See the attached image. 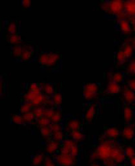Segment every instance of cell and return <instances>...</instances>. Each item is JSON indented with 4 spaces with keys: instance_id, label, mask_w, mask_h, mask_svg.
Here are the masks:
<instances>
[{
    "instance_id": "5",
    "label": "cell",
    "mask_w": 135,
    "mask_h": 166,
    "mask_svg": "<svg viewBox=\"0 0 135 166\" xmlns=\"http://www.w3.org/2000/svg\"><path fill=\"white\" fill-rule=\"evenodd\" d=\"M56 161L63 166H72L74 164V157L70 155H58L55 157Z\"/></svg>"
},
{
    "instance_id": "13",
    "label": "cell",
    "mask_w": 135,
    "mask_h": 166,
    "mask_svg": "<svg viewBox=\"0 0 135 166\" xmlns=\"http://www.w3.org/2000/svg\"><path fill=\"white\" fill-rule=\"evenodd\" d=\"M119 135V131L116 128H110L105 132V136L109 138H117Z\"/></svg>"
},
{
    "instance_id": "6",
    "label": "cell",
    "mask_w": 135,
    "mask_h": 166,
    "mask_svg": "<svg viewBox=\"0 0 135 166\" xmlns=\"http://www.w3.org/2000/svg\"><path fill=\"white\" fill-rule=\"evenodd\" d=\"M108 80H109V82H108L105 93L107 94H117L120 93L121 89L118 84L110 79H108Z\"/></svg>"
},
{
    "instance_id": "33",
    "label": "cell",
    "mask_w": 135,
    "mask_h": 166,
    "mask_svg": "<svg viewBox=\"0 0 135 166\" xmlns=\"http://www.w3.org/2000/svg\"><path fill=\"white\" fill-rule=\"evenodd\" d=\"M125 154L128 157H129L130 159L135 157V151L134 149L131 147V146H128V147L126 148V150H125Z\"/></svg>"
},
{
    "instance_id": "27",
    "label": "cell",
    "mask_w": 135,
    "mask_h": 166,
    "mask_svg": "<svg viewBox=\"0 0 135 166\" xmlns=\"http://www.w3.org/2000/svg\"><path fill=\"white\" fill-rule=\"evenodd\" d=\"M22 118L24 119L25 122H31L34 120V118H35V116L33 112H29L24 113V114H23Z\"/></svg>"
},
{
    "instance_id": "9",
    "label": "cell",
    "mask_w": 135,
    "mask_h": 166,
    "mask_svg": "<svg viewBox=\"0 0 135 166\" xmlns=\"http://www.w3.org/2000/svg\"><path fill=\"white\" fill-rule=\"evenodd\" d=\"M123 49L124 53L125 56H126V59H129V58L132 56L133 55V45L131 44V40L130 39H128L124 42L122 46Z\"/></svg>"
},
{
    "instance_id": "23",
    "label": "cell",
    "mask_w": 135,
    "mask_h": 166,
    "mask_svg": "<svg viewBox=\"0 0 135 166\" xmlns=\"http://www.w3.org/2000/svg\"><path fill=\"white\" fill-rule=\"evenodd\" d=\"M8 40L10 43L17 45L21 42V36L17 35L16 34L15 35H9Z\"/></svg>"
},
{
    "instance_id": "21",
    "label": "cell",
    "mask_w": 135,
    "mask_h": 166,
    "mask_svg": "<svg viewBox=\"0 0 135 166\" xmlns=\"http://www.w3.org/2000/svg\"><path fill=\"white\" fill-rule=\"evenodd\" d=\"M38 124L40 126V127L43 126H49L51 124V120L47 117L43 116L41 118L38 119L37 120Z\"/></svg>"
},
{
    "instance_id": "39",
    "label": "cell",
    "mask_w": 135,
    "mask_h": 166,
    "mask_svg": "<svg viewBox=\"0 0 135 166\" xmlns=\"http://www.w3.org/2000/svg\"><path fill=\"white\" fill-rule=\"evenodd\" d=\"M53 101H54V103L55 104V105H60V104L62 103V97L61 94L60 93L55 94Z\"/></svg>"
},
{
    "instance_id": "1",
    "label": "cell",
    "mask_w": 135,
    "mask_h": 166,
    "mask_svg": "<svg viewBox=\"0 0 135 166\" xmlns=\"http://www.w3.org/2000/svg\"><path fill=\"white\" fill-rule=\"evenodd\" d=\"M113 141H106L101 143L98 146V147L95 151L93 154L92 155V157L93 159H99L101 160L105 161V164L108 166L112 165L114 161L111 159V152L114 146L116 145Z\"/></svg>"
},
{
    "instance_id": "18",
    "label": "cell",
    "mask_w": 135,
    "mask_h": 166,
    "mask_svg": "<svg viewBox=\"0 0 135 166\" xmlns=\"http://www.w3.org/2000/svg\"><path fill=\"white\" fill-rule=\"evenodd\" d=\"M46 99H46V97L43 95V94L40 93L39 95H38L37 97H36V98L33 101H32L31 103L32 104V105L37 107L40 105L41 103L45 102Z\"/></svg>"
},
{
    "instance_id": "51",
    "label": "cell",
    "mask_w": 135,
    "mask_h": 166,
    "mask_svg": "<svg viewBox=\"0 0 135 166\" xmlns=\"http://www.w3.org/2000/svg\"><path fill=\"white\" fill-rule=\"evenodd\" d=\"M133 28H134V31H135V24H133Z\"/></svg>"
},
{
    "instance_id": "36",
    "label": "cell",
    "mask_w": 135,
    "mask_h": 166,
    "mask_svg": "<svg viewBox=\"0 0 135 166\" xmlns=\"http://www.w3.org/2000/svg\"><path fill=\"white\" fill-rule=\"evenodd\" d=\"M64 137V134L62 131H59V132H55L53 133V138H54V141H60L61 140H62Z\"/></svg>"
},
{
    "instance_id": "17",
    "label": "cell",
    "mask_w": 135,
    "mask_h": 166,
    "mask_svg": "<svg viewBox=\"0 0 135 166\" xmlns=\"http://www.w3.org/2000/svg\"><path fill=\"white\" fill-rule=\"evenodd\" d=\"M108 79L112 80L114 82L117 83L121 82L122 80L123 76L122 74L120 72H116V73H110L108 74Z\"/></svg>"
},
{
    "instance_id": "4",
    "label": "cell",
    "mask_w": 135,
    "mask_h": 166,
    "mask_svg": "<svg viewBox=\"0 0 135 166\" xmlns=\"http://www.w3.org/2000/svg\"><path fill=\"white\" fill-rule=\"evenodd\" d=\"M98 87L95 83H88L84 87L83 96L86 99L91 100L96 97Z\"/></svg>"
},
{
    "instance_id": "10",
    "label": "cell",
    "mask_w": 135,
    "mask_h": 166,
    "mask_svg": "<svg viewBox=\"0 0 135 166\" xmlns=\"http://www.w3.org/2000/svg\"><path fill=\"white\" fill-rule=\"evenodd\" d=\"M122 135L125 138L128 140L133 138L134 135V125L131 124L125 127L122 132Z\"/></svg>"
},
{
    "instance_id": "14",
    "label": "cell",
    "mask_w": 135,
    "mask_h": 166,
    "mask_svg": "<svg viewBox=\"0 0 135 166\" xmlns=\"http://www.w3.org/2000/svg\"><path fill=\"white\" fill-rule=\"evenodd\" d=\"M59 146V143L58 141H51L49 142L47 145V148H46V150L49 153H53L55 151L57 150Z\"/></svg>"
},
{
    "instance_id": "52",
    "label": "cell",
    "mask_w": 135,
    "mask_h": 166,
    "mask_svg": "<svg viewBox=\"0 0 135 166\" xmlns=\"http://www.w3.org/2000/svg\"><path fill=\"white\" fill-rule=\"evenodd\" d=\"M91 166H99V165H97V164H94V165H92Z\"/></svg>"
},
{
    "instance_id": "7",
    "label": "cell",
    "mask_w": 135,
    "mask_h": 166,
    "mask_svg": "<svg viewBox=\"0 0 135 166\" xmlns=\"http://www.w3.org/2000/svg\"><path fill=\"white\" fill-rule=\"evenodd\" d=\"M117 21L120 25L122 32L125 35H130L132 32L130 26L126 19L125 18H117Z\"/></svg>"
},
{
    "instance_id": "35",
    "label": "cell",
    "mask_w": 135,
    "mask_h": 166,
    "mask_svg": "<svg viewBox=\"0 0 135 166\" xmlns=\"http://www.w3.org/2000/svg\"><path fill=\"white\" fill-rule=\"evenodd\" d=\"M49 61V54L44 53L42 54L40 57H39V62H40L42 65H47L48 64Z\"/></svg>"
},
{
    "instance_id": "45",
    "label": "cell",
    "mask_w": 135,
    "mask_h": 166,
    "mask_svg": "<svg viewBox=\"0 0 135 166\" xmlns=\"http://www.w3.org/2000/svg\"><path fill=\"white\" fill-rule=\"evenodd\" d=\"M128 85L130 89H131L133 91H135V79H132V80H128Z\"/></svg>"
},
{
    "instance_id": "2",
    "label": "cell",
    "mask_w": 135,
    "mask_h": 166,
    "mask_svg": "<svg viewBox=\"0 0 135 166\" xmlns=\"http://www.w3.org/2000/svg\"><path fill=\"white\" fill-rule=\"evenodd\" d=\"M124 2L120 0L106 1L101 4V9L107 13L117 16V18H122L124 16Z\"/></svg>"
},
{
    "instance_id": "25",
    "label": "cell",
    "mask_w": 135,
    "mask_h": 166,
    "mask_svg": "<svg viewBox=\"0 0 135 166\" xmlns=\"http://www.w3.org/2000/svg\"><path fill=\"white\" fill-rule=\"evenodd\" d=\"M44 112H45V109H43V107H40V106H37V107H35V109L33 110L34 114L37 119L41 118V117L44 116Z\"/></svg>"
},
{
    "instance_id": "49",
    "label": "cell",
    "mask_w": 135,
    "mask_h": 166,
    "mask_svg": "<svg viewBox=\"0 0 135 166\" xmlns=\"http://www.w3.org/2000/svg\"><path fill=\"white\" fill-rule=\"evenodd\" d=\"M130 162L131 166H135V157H133L130 159Z\"/></svg>"
},
{
    "instance_id": "20",
    "label": "cell",
    "mask_w": 135,
    "mask_h": 166,
    "mask_svg": "<svg viewBox=\"0 0 135 166\" xmlns=\"http://www.w3.org/2000/svg\"><path fill=\"white\" fill-rule=\"evenodd\" d=\"M59 57H60V56H59L58 54L54 53H49L47 66H54V65L56 63V61L59 60Z\"/></svg>"
},
{
    "instance_id": "43",
    "label": "cell",
    "mask_w": 135,
    "mask_h": 166,
    "mask_svg": "<svg viewBox=\"0 0 135 166\" xmlns=\"http://www.w3.org/2000/svg\"><path fill=\"white\" fill-rule=\"evenodd\" d=\"M55 113V111L52 109H45V112H44V116L47 117V118L51 119L53 116L54 115V113Z\"/></svg>"
},
{
    "instance_id": "26",
    "label": "cell",
    "mask_w": 135,
    "mask_h": 166,
    "mask_svg": "<svg viewBox=\"0 0 135 166\" xmlns=\"http://www.w3.org/2000/svg\"><path fill=\"white\" fill-rule=\"evenodd\" d=\"M40 131L42 136L45 138H48L51 134V131L49 126H43L40 128Z\"/></svg>"
},
{
    "instance_id": "37",
    "label": "cell",
    "mask_w": 135,
    "mask_h": 166,
    "mask_svg": "<svg viewBox=\"0 0 135 166\" xmlns=\"http://www.w3.org/2000/svg\"><path fill=\"white\" fill-rule=\"evenodd\" d=\"M49 128L51 129V131L53 133L55 132L61 131V129H62L60 126L59 125L58 123H51V124L49 126Z\"/></svg>"
},
{
    "instance_id": "42",
    "label": "cell",
    "mask_w": 135,
    "mask_h": 166,
    "mask_svg": "<svg viewBox=\"0 0 135 166\" xmlns=\"http://www.w3.org/2000/svg\"><path fill=\"white\" fill-rule=\"evenodd\" d=\"M78 146H77V145L75 143V144L72 146L70 149V155L72 156V157L75 158L78 155Z\"/></svg>"
},
{
    "instance_id": "29",
    "label": "cell",
    "mask_w": 135,
    "mask_h": 166,
    "mask_svg": "<svg viewBox=\"0 0 135 166\" xmlns=\"http://www.w3.org/2000/svg\"><path fill=\"white\" fill-rule=\"evenodd\" d=\"M43 160V154H38L32 159V164L34 165H39L41 164Z\"/></svg>"
},
{
    "instance_id": "28",
    "label": "cell",
    "mask_w": 135,
    "mask_h": 166,
    "mask_svg": "<svg viewBox=\"0 0 135 166\" xmlns=\"http://www.w3.org/2000/svg\"><path fill=\"white\" fill-rule=\"evenodd\" d=\"M32 106V104L31 102H26L24 104L21 106V112L22 114H24V113L29 112L31 110V107Z\"/></svg>"
},
{
    "instance_id": "16",
    "label": "cell",
    "mask_w": 135,
    "mask_h": 166,
    "mask_svg": "<svg viewBox=\"0 0 135 166\" xmlns=\"http://www.w3.org/2000/svg\"><path fill=\"white\" fill-rule=\"evenodd\" d=\"M133 111L129 107H126L124 109V120L126 122L128 123L131 121L132 118H133Z\"/></svg>"
},
{
    "instance_id": "41",
    "label": "cell",
    "mask_w": 135,
    "mask_h": 166,
    "mask_svg": "<svg viewBox=\"0 0 135 166\" xmlns=\"http://www.w3.org/2000/svg\"><path fill=\"white\" fill-rule=\"evenodd\" d=\"M125 157H126V154L123 151H122L118 155V157L115 159V162L116 164H120V163L123 162L125 159Z\"/></svg>"
},
{
    "instance_id": "19",
    "label": "cell",
    "mask_w": 135,
    "mask_h": 166,
    "mask_svg": "<svg viewBox=\"0 0 135 166\" xmlns=\"http://www.w3.org/2000/svg\"><path fill=\"white\" fill-rule=\"evenodd\" d=\"M70 135L72 136V138L77 141H83V140H84V135L83 134V133H81L78 131H71Z\"/></svg>"
},
{
    "instance_id": "8",
    "label": "cell",
    "mask_w": 135,
    "mask_h": 166,
    "mask_svg": "<svg viewBox=\"0 0 135 166\" xmlns=\"http://www.w3.org/2000/svg\"><path fill=\"white\" fill-rule=\"evenodd\" d=\"M123 97L124 100L128 103H134L135 101V94L133 90L125 86L123 89Z\"/></svg>"
},
{
    "instance_id": "11",
    "label": "cell",
    "mask_w": 135,
    "mask_h": 166,
    "mask_svg": "<svg viewBox=\"0 0 135 166\" xmlns=\"http://www.w3.org/2000/svg\"><path fill=\"white\" fill-rule=\"evenodd\" d=\"M32 53V48L30 46H26L23 47L22 54L21 55L22 60H28L31 57Z\"/></svg>"
},
{
    "instance_id": "3",
    "label": "cell",
    "mask_w": 135,
    "mask_h": 166,
    "mask_svg": "<svg viewBox=\"0 0 135 166\" xmlns=\"http://www.w3.org/2000/svg\"><path fill=\"white\" fill-rule=\"evenodd\" d=\"M125 18L132 24H135V0H128L124 2V16Z\"/></svg>"
},
{
    "instance_id": "50",
    "label": "cell",
    "mask_w": 135,
    "mask_h": 166,
    "mask_svg": "<svg viewBox=\"0 0 135 166\" xmlns=\"http://www.w3.org/2000/svg\"><path fill=\"white\" fill-rule=\"evenodd\" d=\"M130 40H131V44H132V45H133V47L134 50H135V37Z\"/></svg>"
},
{
    "instance_id": "30",
    "label": "cell",
    "mask_w": 135,
    "mask_h": 166,
    "mask_svg": "<svg viewBox=\"0 0 135 166\" xmlns=\"http://www.w3.org/2000/svg\"><path fill=\"white\" fill-rule=\"evenodd\" d=\"M23 51V47L21 45H16V46L13 49V55L15 57L21 56Z\"/></svg>"
},
{
    "instance_id": "38",
    "label": "cell",
    "mask_w": 135,
    "mask_h": 166,
    "mask_svg": "<svg viewBox=\"0 0 135 166\" xmlns=\"http://www.w3.org/2000/svg\"><path fill=\"white\" fill-rule=\"evenodd\" d=\"M61 117L62 116H61L60 112H59V111H57V112H55L54 115L53 116V117L51 118V122L52 123H58L61 120Z\"/></svg>"
},
{
    "instance_id": "32",
    "label": "cell",
    "mask_w": 135,
    "mask_h": 166,
    "mask_svg": "<svg viewBox=\"0 0 135 166\" xmlns=\"http://www.w3.org/2000/svg\"><path fill=\"white\" fill-rule=\"evenodd\" d=\"M43 90L46 94H47V95H53V94H54V88H53V87L49 84H44Z\"/></svg>"
},
{
    "instance_id": "44",
    "label": "cell",
    "mask_w": 135,
    "mask_h": 166,
    "mask_svg": "<svg viewBox=\"0 0 135 166\" xmlns=\"http://www.w3.org/2000/svg\"><path fill=\"white\" fill-rule=\"evenodd\" d=\"M60 153H61V154H62V155H70V149H69L68 147H66V146H64L61 149Z\"/></svg>"
},
{
    "instance_id": "46",
    "label": "cell",
    "mask_w": 135,
    "mask_h": 166,
    "mask_svg": "<svg viewBox=\"0 0 135 166\" xmlns=\"http://www.w3.org/2000/svg\"><path fill=\"white\" fill-rule=\"evenodd\" d=\"M75 144V142H74L71 140H66L64 142V146H66V147H68L69 149H71L72 146Z\"/></svg>"
},
{
    "instance_id": "47",
    "label": "cell",
    "mask_w": 135,
    "mask_h": 166,
    "mask_svg": "<svg viewBox=\"0 0 135 166\" xmlns=\"http://www.w3.org/2000/svg\"><path fill=\"white\" fill-rule=\"evenodd\" d=\"M45 166H55L54 162L49 157H46L45 160Z\"/></svg>"
},
{
    "instance_id": "12",
    "label": "cell",
    "mask_w": 135,
    "mask_h": 166,
    "mask_svg": "<svg viewBox=\"0 0 135 166\" xmlns=\"http://www.w3.org/2000/svg\"><path fill=\"white\" fill-rule=\"evenodd\" d=\"M126 57L125 56L124 51L122 47L120 48V50L118 51V54H117V62H118V66H120L122 65H123L126 61Z\"/></svg>"
},
{
    "instance_id": "15",
    "label": "cell",
    "mask_w": 135,
    "mask_h": 166,
    "mask_svg": "<svg viewBox=\"0 0 135 166\" xmlns=\"http://www.w3.org/2000/svg\"><path fill=\"white\" fill-rule=\"evenodd\" d=\"M95 107H96V105H95V104H93V105H91V107L87 110L85 118H86L88 122H91L93 118L94 115L95 113V108H96Z\"/></svg>"
},
{
    "instance_id": "34",
    "label": "cell",
    "mask_w": 135,
    "mask_h": 166,
    "mask_svg": "<svg viewBox=\"0 0 135 166\" xmlns=\"http://www.w3.org/2000/svg\"><path fill=\"white\" fill-rule=\"evenodd\" d=\"M12 120L16 124H23L24 123V120L22 116L18 115H14L12 116Z\"/></svg>"
},
{
    "instance_id": "31",
    "label": "cell",
    "mask_w": 135,
    "mask_h": 166,
    "mask_svg": "<svg viewBox=\"0 0 135 166\" xmlns=\"http://www.w3.org/2000/svg\"><path fill=\"white\" fill-rule=\"evenodd\" d=\"M127 72L130 74L135 75V59L133 60L128 65L127 68Z\"/></svg>"
},
{
    "instance_id": "24",
    "label": "cell",
    "mask_w": 135,
    "mask_h": 166,
    "mask_svg": "<svg viewBox=\"0 0 135 166\" xmlns=\"http://www.w3.org/2000/svg\"><path fill=\"white\" fill-rule=\"evenodd\" d=\"M37 95H38L37 94L35 93L34 91L29 90L28 92L24 95V99L26 102H31V103L32 101H33L36 98V97H37Z\"/></svg>"
},
{
    "instance_id": "40",
    "label": "cell",
    "mask_w": 135,
    "mask_h": 166,
    "mask_svg": "<svg viewBox=\"0 0 135 166\" xmlns=\"http://www.w3.org/2000/svg\"><path fill=\"white\" fill-rule=\"evenodd\" d=\"M16 31V26L14 22H11L9 24V27L8 28V32L9 35H15Z\"/></svg>"
},
{
    "instance_id": "48",
    "label": "cell",
    "mask_w": 135,
    "mask_h": 166,
    "mask_svg": "<svg viewBox=\"0 0 135 166\" xmlns=\"http://www.w3.org/2000/svg\"><path fill=\"white\" fill-rule=\"evenodd\" d=\"M31 2L29 1V0H23L22 1V6H24V8H28L31 6Z\"/></svg>"
},
{
    "instance_id": "22",
    "label": "cell",
    "mask_w": 135,
    "mask_h": 166,
    "mask_svg": "<svg viewBox=\"0 0 135 166\" xmlns=\"http://www.w3.org/2000/svg\"><path fill=\"white\" fill-rule=\"evenodd\" d=\"M79 127H80V122L78 120H71L68 124V128L71 131H78Z\"/></svg>"
}]
</instances>
